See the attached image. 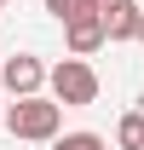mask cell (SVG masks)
I'll list each match as a JSON object with an SVG mask.
<instances>
[{
	"instance_id": "cell-1",
	"label": "cell",
	"mask_w": 144,
	"mask_h": 150,
	"mask_svg": "<svg viewBox=\"0 0 144 150\" xmlns=\"http://www.w3.org/2000/svg\"><path fill=\"white\" fill-rule=\"evenodd\" d=\"M0 121L12 127V139H29V144H52L58 133H64V104H52L46 93L35 98H18V104H6Z\"/></svg>"
},
{
	"instance_id": "cell-2",
	"label": "cell",
	"mask_w": 144,
	"mask_h": 150,
	"mask_svg": "<svg viewBox=\"0 0 144 150\" xmlns=\"http://www.w3.org/2000/svg\"><path fill=\"white\" fill-rule=\"evenodd\" d=\"M46 87H52V104L81 110V104H92V98H98V69H92L87 58H64V64H52V69H46Z\"/></svg>"
},
{
	"instance_id": "cell-3",
	"label": "cell",
	"mask_w": 144,
	"mask_h": 150,
	"mask_svg": "<svg viewBox=\"0 0 144 150\" xmlns=\"http://www.w3.org/2000/svg\"><path fill=\"white\" fill-rule=\"evenodd\" d=\"M0 87L12 98H35L40 87H46V64H40L35 52H18V58H0Z\"/></svg>"
},
{
	"instance_id": "cell-4",
	"label": "cell",
	"mask_w": 144,
	"mask_h": 150,
	"mask_svg": "<svg viewBox=\"0 0 144 150\" xmlns=\"http://www.w3.org/2000/svg\"><path fill=\"white\" fill-rule=\"evenodd\" d=\"M64 46H69V58H92L98 46H104V18H98V12L69 18L64 23Z\"/></svg>"
},
{
	"instance_id": "cell-5",
	"label": "cell",
	"mask_w": 144,
	"mask_h": 150,
	"mask_svg": "<svg viewBox=\"0 0 144 150\" xmlns=\"http://www.w3.org/2000/svg\"><path fill=\"white\" fill-rule=\"evenodd\" d=\"M115 150H144V110H127L115 121Z\"/></svg>"
},
{
	"instance_id": "cell-6",
	"label": "cell",
	"mask_w": 144,
	"mask_h": 150,
	"mask_svg": "<svg viewBox=\"0 0 144 150\" xmlns=\"http://www.w3.org/2000/svg\"><path fill=\"white\" fill-rule=\"evenodd\" d=\"M52 150H109V139L81 127V133H58V139H52Z\"/></svg>"
},
{
	"instance_id": "cell-7",
	"label": "cell",
	"mask_w": 144,
	"mask_h": 150,
	"mask_svg": "<svg viewBox=\"0 0 144 150\" xmlns=\"http://www.w3.org/2000/svg\"><path fill=\"white\" fill-rule=\"evenodd\" d=\"M46 12H52L58 23H69V18H81V12H92V0H46Z\"/></svg>"
},
{
	"instance_id": "cell-8",
	"label": "cell",
	"mask_w": 144,
	"mask_h": 150,
	"mask_svg": "<svg viewBox=\"0 0 144 150\" xmlns=\"http://www.w3.org/2000/svg\"><path fill=\"white\" fill-rule=\"evenodd\" d=\"M121 6H133V0H92V12L104 18V12H121Z\"/></svg>"
},
{
	"instance_id": "cell-9",
	"label": "cell",
	"mask_w": 144,
	"mask_h": 150,
	"mask_svg": "<svg viewBox=\"0 0 144 150\" xmlns=\"http://www.w3.org/2000/svg\"><path fill=\"white\" fill-rule=\"evenodd\" d=\"M133 40L144 46V6H138V23H133Z\"/></svg>"
},
{
	"instance_id": "cell-10",
	"label": "cell",
	"mask_w": 144,
	"mask_h": 150,
	"mask_svg": "<svg viewBox=\"0 0 144 150\" xmlns=\"http://www.w3.org/2000/svg\"><path fill=\"white\" fill-rule=\"evenodd\" d=\"M0 12H6V0H0Z\"/></svg>"
},
{
	"instance_id": "cell-11",
	"label": "cell",
	"mask_w": 144,
	"mask_h": 150,
	"mask_svg": "<svg viewBox=\"0 0 144 150\" xmlns=\"http://www.w3.org/2000/svg\"><path fill=\"white\" fill-rule=\"evenodd\" d=\"M0 110H6V104H0Z\"/></svg>"
}]
</instances>
